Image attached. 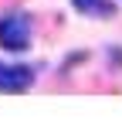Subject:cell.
Returning a JSON list of instances; mask_svg holds the SVG:
<instances>
[{
	"mask_svg": "<svg viewBox=\"0 0 122 126\" xmlns=\"http://www.w3.org/2000/svg\"><path fill=\"white\" fill-rule=\"evenodd\" d=\"M34 85V72L27 65H7L0 62V92H24Z\"/></svg>",
	"mask_w": 122,
	"mask_h": 126,
	"instance_id": "2",
	"label": "cell"
},
{
	"mask_svg": "<svg viewBox=\"0 0 122 126\" xmlns=\"http://www.w3.org/2000/svg\"><path fill=\"white\" fill-rule=\"evenodd\" d=\"M71 7L78 14H88V17H109L112 14V3L109 0H71Z\"/></svg>",
	"mask_w": 122,
	"mask_h": 126,
	"instance_id": "3",
	"label": "cell"
},
{
	"mask_svg": "<svg viewBox=\"0 0 122 126\" xmlns=\"http://www.w3.org/2000/svg\"><path fill=\"white\" fill-rule=\"evenodd\" d=\"M27 44H31V17L20 14V10L3 14V17H0V48L20 55Z\"/></svg>",
	"mask_w": 122,
	"mask_h": 126,
	"instance_id": "1",
	"label": "cell"
}]
</instances>
